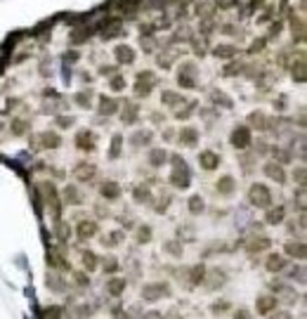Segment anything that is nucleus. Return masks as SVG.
<instances>
[{"label":"nucleus","mask_w":307,"mask_h":319,"mask_svg":"<svg viewBox=\"0 0 307 319\" xmlns=\"http://www.w3.org/2000/svg\"><path fill=\"white\" fill-rule=\"evenodd\" d=\"M90 100H92V97H90V92H85V90H83L81 95L76 97V102H78L81 107H90Z\"/></svg>","instance_id":"nucleus-46"},{"label":"nucleus","mask_w":307,"mask_h":319,"mask_svg":"<svg viewBox=\"0 0 307 319\" xmlns=\"http://www.w3.org/2000/svg\"><path fill=\"white\" fill-rule=\"evenodd\" d=\"M163 319H182V312L177 310V308H170V310L163 315Z\"/></svg>","instance_id":"nucleus-48"},{"label":"nucleus","mask_w":307,"mask_h":319,"mask_svg":"<svg viewBox=\"0 0 307 319\" xmlns=\"http://www.w3.org/2000/svg\"><path fill=\"white\" fill-rule=\"evenodd\" d=\"M289 232L291 234H303V232H305V215H300L298 220H293L289 225Z\"/></svg>","instance_id":"nucleus-35"},{"label":"nucleus","mask_w":307,"mask_h":319,"mask_svg":"<svg viewBox=\"0 0 307 319\" xmlns=\"http://www.w3.org/2000/svg\"><path fill=\"white\" fill-rule=\"evenodd\" d=\"M152 227L149 225H140V229H137V234H135V241L140 244V246H145V244H149L152 241Z\"/></svg>","instance_id":"nucleus-22"},{"label":"nucleus","mask_w":307,"mask_h":319,"mask_svg":"<svg viewBox=\"0 0 307 319\" xmlns=\"http://www.w3.org/2000/svg\"><path fill=\"white\" fill-rule=\"evenodd\" d=\"M97 234V222L95 220H83L81 225H78V239H92Z\"/></svg>","instance_id":"nucleus-13"},{"label":"nucleus","mask_w":307,"mask_h":319,"mask_svg":"<svg viewBox=\"0 0 307 319\" xmlns=\"http://www.w3.org/2000/svg\"><path fill=\"white\" fill-rule=\"evenodd\" d=\"M102 270H104V274H116L121 270V263H118L114 255H109V258L102 260Z\"/></svg>","instance_id":"nucleus-25"},{"label":"nucleus","mask_w":307,"mask_h":319,"mask_svg":"<svg viewBox=\"0 0 307 319\" xmlns=\"http://www.w3.org/2000/svg\"><path fill=\"white\" fill-rule=\"evenodd\" d=\"M64 196H66V201H71V203H78V201H81V194L76 191V187H69V189L64 191Z\"/></svg>","instance_id":"nucleus-41"},{"label":"nucleus","mask_w":307,"mask_h":319,"mask_svg":"<svg viewBox=\"0 0 307 319\" xmlns=\"http://www.w3.org/2000/svg\"><path fill=\"white\" fill-rule=\"evenodd\" d=\"M64 319H66V317H64Z\"/></svg>","instance_id":"nucleus-55"},{"label":"nucleus","mask_w":307,"mask_h":319,"mask_svg":"<svg viewBox=\"0 0 307 319\" xmlns=\"http://www.w3.org/2000/svg\"><path fill=\"white\" fill-rule=\"evenodd\" d=\"M291 279H298V284H305V265L298 263L296 267H291Z\"/></svg>","instance_id":"nucleus-33"},{"label":"nucleus","mask_w":307,"mask_h":319,"mask_svg":"<svg viewBox=\"0 0 307 319\" xmlns=\"http://www.w3.org/2000/svg\"><path fill=\"white\" fill-rule=\"evenodd\" d=\"M81 260H83V270H85V272H95V270L100 267V258L92 253V251H83Z\"/></svg>","instance_id":"nucleus-14"},{"label":"nucleus","mask_w":307,"mask_h":319,"mask_svg":"<svg viewBox=\"0 0 307 319\" xmlns=\"http://www.w3.org/2000/svg\"><path fill=\"white\" fill-rule=\"evenodd\" d=\"M203 208H206V206H203V199H201V196H191V199H189V213H191V215H199V213H203Z\"/></svg>","instance_id":"nucleus-32"},{"label":"nucleus","mask_w":307,"mask_h":319,"mask_svg":"<svg viewBox=\"0 0 307 319\" xmlns=\"http://www.w3.org/2000/svg\"><path fill=\"white\" fill-rule=\"evenodd\" d=\"M217 194H222V196H232V194H234V177L225 175V177L217 182Z\"/></svg>","instance_id":"nucleus-17"},{"label":"nucleus","mask_w":307,"mask_h":319,"mask_svg":"<svg viewBox=\"0 0 307 319\" xmlns=\"http://www.w3.org/2000/svg\"><path fill=\"white\" fill-rule=\"evenodd\" d=\"M270 319H293V315L289 310H277L270 315Z\"/></svg>","instance_id":"nucleus-47"},{"label":"nucleus","mask_w":307,"mask_h":319,"mask_svg":"<svg viewBox=\"0 0 307 319\" xmlns=\"http://www.w3.org/2000/svg\"><path fill=\"white\" fill-rule=\"evenodd\" d=\"M133 194H135V201H137V203H145V201L152 199V191H149V187H145V184H137Z\"/></svg>","instance_id":"nucleus-29"},{"label":"nucleus","mask_w":307,"mask_h":319,"mask_svg":"<svg viewBox=\"0 0 307 319\" xmlns=\"http://www.w3.org/2000/svg\"><path fill=\"white\" fill-rule=\"evenodd\" d=\"M92 175H95V165L92 163H81L78 168H76V177L83 180V182H85V180H90Z\"/></svg>","instance_id":"nucleus-26"},{"label":"nucleus","mask_w":307,"mask_h":319,"mask_svg":"<svg viewBox=\"0 0 307 319\" xmlns=\"http://www.w3.org/2000/svg\"><path fill=\"white\" fill-rule=\"evenodd\" d=\"M248 201L253 203L255 208H270L272 206V194L265 184H253L248 189Z\"/></svg>","instance_id":"nucleus-2"},{"label":"nucleus","mask_w":307,"mask_h":319,"mask_svg":"<svg viewBox=\"0 0 307 319\" xmlns=\"http://www.w3.org/2000/svg\"><path fill=\"white\" fill-rule=\"evenodd\" d=\"M140 317H142V312L137 310V308H130V310L121 312V317L118 319H140Z\"/></svg>","instance_id":"nucleus-43"},{"label":"nucleus","mask_w":307,"mask_h":319,"mask_svg":"<svg viewBox=\"0 0 307 319\" xmlns=\"http://www.w3.org/2000/svg\"><path fill=\"white\" fill-rule=\"evenodd\" d=\"M43 319H64V310L59 305H50L43 310Z\"/></svg>","instance_id":"nucleus-30"},{"label":"nucleus","mask_w":307,"mask_h":319,"mask_svg":"<svg viewBox=\"0 0 307 319\" xmlns=\"http://www.w3.org/2000/svg\"><path fill=\"white\" fill-rule=\"evenodd\" d=\"M272 246V239L267 237H253L248 244H246V251L248 253H262V251H267Z\"/></svg>","instance_id":"nucleus-12"},{"label":"nucleus","mask_w":307,"mask_h":319,"mask_svg":"<svg viewBox=\"0 0 307 319\" xmlns=\"http://www.w3.org/2000/svg\"><path fill=\"white\" fill-rule=\"evenodd\" d=\"M12 128H14V135H21V133H24V128H26V121H14Z\"/></svg>","instance_id":"nucleus-50"},{"label":"nucleus","mask_w":307,"mask_h":319,"mask_svg":"<svg viewBox=\"0 0 307 319\" xmlns=\"http://www.w3.org/2000/svg\"><path fill=\"white\" fill-rule=\"evenodd\" d=\"M286 267H289V263H286V258H284L281 253H270L267 255V260H265V270L272 272V274L284 272Z\"/></svg>","instance_id":"nucleus-7"},{"label":"nucleus","mask_w":307,"mask_h":319,"mask_svg":"<svg viewBox=\"0 0 307 319\" xmlns=\"http://www.w3.org/2000/svg\"><path fill=\"white\" fill-rule=\"evenodd\" d=\"M277 305H279L277 296L265 293V296H260V298L255 301V310H258V315H272V312L277 310Z\"/></svg>","instance_id":"nucleus-6"},{"label":"nucleus","mask_w":307,"mask_h":319,"mask_svg":"<svg viewBox=\"0 0 307 319\" xmlns=\"http://www.w3.org/2000/svg\"><path fill=\"white\" fill-rule=\"evenodd\" d=\"M215 52H217V57H232L234 50H232V47H217Z\"/></svg>","instance_id":"nucleus-52"},{"label":"nucleus","mask_w":307,"mask_h":319,"mask_svg":"<svg viewBox=\"0 0 307 319\" xmlns=\"http://www.w3.org/2000/svg\"><path fill=\"white\" fill-rule=\"evenodd\" d=\"M203 277H206V265H189L187 270H184V279H187V284H189L191 289L194 286H201L203 284Z\"/></svg>","instance_id":"nucleus-5"},{"label":"nucleus","mask_w":307,"mask_h":319,"mask_svg":"<svg viewBox=\"0 0 307 319\" xmlns=\"http://www.w3.org/2000/svg\"><path fill=\"white\" fill-rule=\"evenodd\" d=\"M293 177L300 182V187H305V170H303V168H298V170L293 173Z\"/></svg>","instance_id":"nucleus-51"},{"label":"nucleus","mask_w":307,"mask_h":319,"mask_svg":"<svg viewBox=\"0 0 307 319\" xmlns=\"http://www.w3.org/2000/svg\"><path fill=\"white\" fill-rule=\"evenodd\" d=\"M284 248H286V255H291V258L298 260V263H303L307 258V248H305V241H303V239H289Z\"/></svg>","instance_id":"nucleus-4"},{"label":"nucleus","mask_w":307,"mask_h":319,"mask_svg":"<svg viewBox=\"0 0 307 319\" xmlns=\"http://www.w3.org/2000/svg\"><path fill=\"white\" fill-rule=\"evenodd\" d=\"M234 319H251V312L241 308V310H236V312H234Z\"/></svg>","instance_id":"nucleus-53"},{"label":"nucleus","mask_w":307,"mask_h":319,"mask_svg":"<svg viewBox=\"0 0 307 319\" xmlns=\"http://www.w3.org/2000/svg\"><path fill=\"white\" fill-rule=\"evenodd\" d=\"M137 121V107H128V114H123V123H135Z\"/></svg>","instance_id":"nucleus-44"},{"label":"nucleus","mask_w":307,"mask_h":319,"mask_svg":"<svg viewBox=\"0 0 307 319\" xmlns=\"http://www.w3.org/2000/svg\"><path fill=\"white\" fill-rule=\"evenodd\" d=\"M92 315H95V305H88V303L76 305V310H73V319H90Z\"/></svg>","instance_id":"nucleus-20"},{"label":"nucleus","mask_w":307,"mask_h":319,"mask_svg":"<svg viewBox=\"0 0 307 319\" xmlns=\"http://www.w3.org/2000/svg\"><path fill=\"white\" fill-rule=\"evenodd\" d=\"M116 109H118V102L116 100H111V97H102V100H100V114H107V116H111Z\"/></svg>","instance_id":"nucleus-28"},{"label":"nucleus","mask_w":307,"mask_h":319,"mask_svg":"<svg viewBox=\"0 0 307 319\" xmlns=\"http://www.w3.org/2000/svg\"><path fill=\"white\" fill-rule=\"evenodd\" d=\"M265 173L270 175L272 180H277L279 184L286 182V173H284V168H281L279 163H267V165H265Z\"/></svg>","instance_id":"nucleus-15"},{"label":"nucleus","mask_w":307,"mask_h":319,"mask_svg":"<svg viewBox=\"0 0 307 319\" xmlns=\"http://www.w3.org/2000/svg\"><path fill=\"white\" fill-rule=\"evenodd\" d=\"M104 246H109V248H116V246H121L123 241H126V237H123V232H109V234H104Z\"/></svg>","instance_id":"nucleus-21"},{"label":"nucleus","mask_w":307,"mask_h":319,"mask_svg":"<svg viewBox=\"0 0 307 319\" xmlns=\"http://www.w3.org/2000/svg\"><path fill=\"white\" fill-rule=\"evenodd\" d=\"M163 251L168 255H172V258H182V253H184V248H182L180 241H165V244H163Z\"/></svg>","instance_id":"nucleus-27"},{"label":"nucleus","mask_w":307,"mask_h":319,"mask_svg":"<svg viewBox=\"0 0 307 319\" xmlns=\"http://www.w3.org/2000/svg\"><path fill=\"white\" fill-rule=\"evenodd\" d=\"M232 310V303L229 301H215L213 305H210V312L213 315H225V312Z\"/></svg>","instance_id":"nucleus-31"},{"label":"nucleus","mask_w":307,"mask_h":319,"mask_svg":"<svg viewBox=\"0 0 307 319\" xmlns=\"http://www.w3.org/2000/svg\"><path fill=\"white\" fill-rule=\"evenodd\" d=\"M227 279H229V274H227V270H222V267L206 270V277H203V282H208L206 291H217V289H222L227 284Z\"/></svg>","instance_id":"nucleus-3"},{"label":"nucleus","mask_w":307,"mask_h":319,"mask_svg":"<svg viewBox=\"0 0 307 319\" xmlns=\"http://www.w3.org/2000/svg\"><path fill=\"white\" fill-rule=\"evenodd\" d=\"M76 145L81 147V149H85V152H92V147H95V137H92V133H78V137H76Z\"/></svg>","instance_id":"nucleus-18"},{"label":"nucleus","mask_w":307,"mask_h":319,"mask_svg":"<svg viewBox=\"0 0 307 319\" xmlns=\"http://www.w3.org/2000/svg\"><path fill=\"white\" fill-rule=\"evenodd\" d=\"M142 142H152V133H137L135 137H133V145H142Z\"/></svg>","instance_id":"nucleus-45"},{"label":"nucleus","mask_w":307,"mask_h":319,"mask_svg":"<svg viewBox=\"0 0 307 319\" xmlns=\"http://www.w3.org/2000/svg\"><path fill=\"white\" fill-rule=\"evenodd\" d=\"M102 196H104V199H109V201L118 199V196H121V187H118L116 182H104V184H102Z\"/></svg>","instance_id":"nucleus-19"},{"label":"nucleus","mask_w":307,"mask_h":319,"mask_svg":"<svg viewBox=\"0 0 307 319\" xmlns=\"http://www.w3.org/2000/svg\"><path fill=\"white\" fill-rule=\"evenodd\" d=\"M43 142H45V147H59V137L54 135V133H45Z\"/></svg>","instance_id":"nucleus-42"},{"label":"nucleus","mask_w":307,"mask_h":319,"mask_svg":"<svg viewBox=\"0 0 307 319\" xmlns=\"http://www.w3.org/2000/svg\"><path fill=\"white\" fill-rule=\"evenodd\" d=\"M128 282L126 279H121V277H111L107 284H104V291H107V296H111V298H121V293L126 291Z\"/></svg>","instance_id":"nucleus-9"},{"label":"nucleus","mask_w":307,"mask_h":319,"mask_svg":"<svg viewBox=\"0 0 307 319\" xmlns=\"http://www.w3.org/2000/svg\"><path fill=\"white\" fill-rule=\"evenodd\" d=\"M47 260H50V265H52V267H57V270H69V263L64 260L62 255L50 253V255H47Z\"/></svg>","instance_id":"nucleus-34"},{"label":"nucleus","mask_w":307,"mask_h":319,"mask_svg":"<svg viewBox=\"0 0 307 319\" xmlns=\"http://www.w3.org/2000/svg\"><path fill=\"white\" fill-rule=\"evenodd\" d=\"M116 59H118V62L133 64V62H135V52H133V47H126V45L116 47Z\"/></svg>","instance_id":"nucleus-23"},{"label":"nucleus","mask_w":307,"mask_h":319,"mask_svg":"<svg viewBox=\"0 0 307 319\" xmlns=\"http://www.w3.org/2000/svg\"><path fill=\"white\" fill-rule=\"evenodd\" d=\"M284 215H286L284 206H279V208H270L267 210V222H270V225H281V222H284Z\"/></svg>","instance_id":"nucleus-24"},{"label":"nucleus","mask_w":307,"mask_h":319,"mask_svg":"<svg viewBox=\"0 0 307 319\" xmlns=\"http://www.w3.org/2000/svg\"><path fill=\"white\" fill-rule=\"evenodd\" d=\"M47 289L52 293H66L69 282H64V277L59 272H47Z\"/></svg>","instance_id":"nucleus-10"},{"label":"nucleus","mask_w":307,"mask_h":319,"mask_svg":"<svg viewBox=\"0 0 307 319\" xmlns=\"http://www.w3.org/2000/svg\"><path fill=\"white\" fill-rule=\"evenodd\" d=\"M163 104H168V107H172V104H177V102L182 100L180 95H175V92H163Z\"/></svg>","instance_id":"nucleus-39"},{"label":"nucleus","mask_w":307,"mask_h":319,"mask_svg":"<svg viewBox=\"0 0 307 319\" xmlns=\"http://www.w3.org/2000/svg\"><path fill=\"white\" fill-rule=\"evenodd\" d=\"M123 85H126V83H123V78H114V81H111V88H114V90H121Z\"/></svg>","instance_id":"nucleus-54"},{"label":"nucleus","mask_w":307,"mask_h":319,"mask_svg":"<svg viewBox=\"0 0 307 319\" xmlns=\"http://www.w3.org/2000/svg\"><path fill=\"white\" fill-rule=\"evenodd\" d=\"M121 145H123V137L116 135L114 137V142H111V152H109L111 159H118V156H121Z\"/></svg>","instance_id":"nucleus-38"},{"label":"nucleus","mask_w":307,"mask_h":319,"mask_svg":"<svg viewBox=\"0 0 307 319\" xmlns=\"http://www.w3.org/2000/svg\"><path fill=\"white\" fill-rule=\"evenodd\" d=\"M199 163L206 168V170H213V168H217V163H220V159H217L215 152H203V154L199 156Z\"/></svg>","instance_id":"nucleus-16"},{"label":"nucleus","mask_w":307,"mask_h":319,"mask_svg":"<svg viewBox=\"0 0 307 319\" xmlns=\"http://www.w3.org/2000/svg\"><path fill=\"white\" fill-rule=\"evenodd\" d=\"M140 319H163V315L158 310H149V312H142Z\"/></svg>","instance_id":"nucleus-49"},{"label":"nucleus","mask_w":307,"mask_h":319,"mask_svg":"<svg viewBox=\"0 0 307 319\" xmlns=\"http://www.w3.org/2000/svg\"><path fill=\"white\" fill-rule=\"evenodd\" d=\"M140 296H142L145 303H158V301H163V298H170L172 289L168 282H149L142 286Z\"/></svg>","instance_id":"nucleus-1"},{"label":"nucleus","mask_w":307,"mask_h":319,"mask_svg":"<svg viewBox=\"0 0 307 319\" xmlns=\"http://www.w3.org/2000/svg\"><path fill=\"white\" fill-rule=\"evenodd\" d=\"M232 145L236 149H246V147L251 145V130L246 126H236L234 133H232Z\"/></svg>","instance_id":"nucleus-8"},{"label":"nucleus","mask_w":307,"mask_h":319,"mask_svg":"<svg viewBox=\"0 0 307 319\" xmlns=\"http://www.w3.org/2000/svg\"><path fill=\"white\" fill-rule=\"evenodd\" d=\"M73 279H76V284L81 286V289H85V286H90V277L85 272H76L73 274Z\"/></svg>","instance_id":"nucleus-40"},{"label":"nucleus","mask_w":307,"mask_h":319,"mask_svg":"<svg viewBox=\"0 0 307 319\" xmlns=\"http://www.w3.org/2000/svg\"><path fill=\"white\" fill-rule=\"evenodd\" d=\"M180 140L184 142V145H194V142H196V128H184Z\"/></svg>","instance_id":"nucleus-36"},{"label":"nucleus","mask_w":307,"mask_h":319,"mask_svg":"<svg viewBox=\"0 0 307 319\" xmlns=\"http://www.w3.org/2000/svg\"><path fill=\"white\" fill-rule=\"evenodd\" d=\"M163 161H165V152L163 149H154L149 154V163L152 165H163Z\"/></svg>","instance_id":"nucleus-37"},{"label":"nucleus","mask_w":307,"mask_h":319,"mask_svg":"<svg viewBox=\"0 0 307 319\" xmlns=\"http://www.w3.org/2000/svg\"><path fill=\"white\" fill-rule=\"evenodd\" d=\"M154 83H156V78L152 76V71H142L137 76V95H140V97H147Z\"/></svg>","instance_id":"nucleus-11"}]
</instances>
